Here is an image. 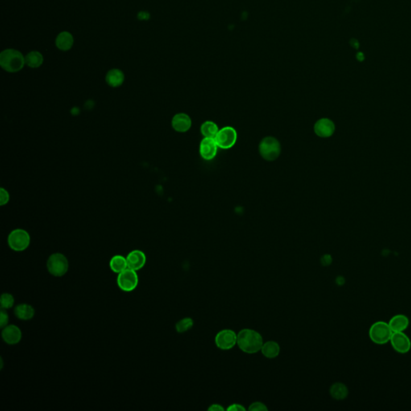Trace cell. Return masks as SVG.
Wrapping results in <instances>:
<instances>
[{"instance_id": "3957f363", "label": "cell", "mask_w": 411, "mask_h": 411, "mask_svg": "<svg viewBox=\"0 0 411 411\" xmlns=\"http://www.w3.org/2000/svg\"><path fill=\"white\" fill-rule=\"evenodd\" d=\"M47 271L51 276L62 277L68 272L69 263L65 255L61 253H54L48 257L47 261Z\"/></svg>"}, {"instance_id": "52a82bcc", "label": "cell", "mask_w": 411, "mask_h": 411, "mask_svg": "<svg viewBox=\"0 0 411 411\" xmlns=\"http://www.w3.org/2000/svg\"><path fill=\"white\" fill-rule=\"evenodd\" d=\"M117 281L120 289L123 292H130L137 288L139 279L137 271L128 267L125 271L118 274Z\"/></svg>"}, {"instance_id": "1f68e13d", "label": "cell", "mask_w": 411, "mask_h": 411, "mask_svg": "<svg viewBox=\"0 0 411 411\" xmlns=\"http://www.w3.org/2000/svg\"><path fill=\"white\" fill-rule=\"evenodd\" d=\"M208 411H223L224 408L219 404H212L210 407H208Z\"/></svg>"}, {"instance_id": "5b68a950", "label": "cell", "mask_w": 411, "mask_h": 411, "mask_svg": "<svg viewBox=\"0 0 411 411\" xmlns=\"http://www.w3.org/2000/svg\"><path fill=\"white\" fill-rule=\"evenodd\" d=\"M259 151L263 159L271 162L280 156L281 146L276 138L266 137L259 143Z\"/></svg>"}, {"instance_id": "7c38bea8", "label": "cell", "mask_w": 411, "mask_h": 411, "mask_svg": "<svg viewBox=\"0 0 411 411\" xmlns=\"http://www.w3.org/2000/svg\"><path fill=\"white\" fill-rule=\"evenodd\" d=\"M128 267L130 269L138 271L142 269L146 265V255L141 250H134L130 251L126 256Z\"/></svg>"}, {"instance_id": "4dcf8cb0", "label": "cell", "mask_w": 411, "mask_h": 411, "mask_svg": "<svg viewBox=\"0 0 411 411\" xmlns=\"http://www.w3.org/2000/svg\"><path fill=\"white\" fill-rule=\"evenodd\" d=\"M321 263L323 266H329L332 263V257L331 255H323L321 257Z\"/></svg>"}, {"instance_id": "603a6c76", "label": "cell", "mask_w": 411, "mask_h": 411, "mask_svg": "<svg viewBox=\"0 0 411 411\" xmlns=\"http://www.w3.org/2000/svg\"><path fill=\"white\" fill-rule=\"evenodd\" d=\"M25 63L31 68H39L43 63V56L39 51H30L25 56Z\"/></svg>"}, {"instance_id": "484cf974", "label": "cell", "mask_w": 411, "mask_h": 411, "mask_svg": "<svg viewBox=\"0 0 411 411\" xmlns=\"http://www.w3.org/2000/svg\"><path fill=\"white\" fill-rule=\"evenodd\" d=\"M0 304H1V308L2 309H10L12 308L14 304V298L12 295L10 293H2L0 299Z\"/></svg>"}, {"instance_id": "277c9868", "label": "cell", "mask_w": 411, "mask_h": 411, "mask_svg": "<svg viewBox=\"0 0 411 411\" xmlns=\"http://www.w3.org/2000/svg\"><path fill=\"white\" fill-rule=\"evenodd\" d=\"M392 334V329L390 327L389 323L382 321L374 323L369 330L370 340L378 345H384L389 342L391 341Z\"/></svg>"}, {"instance_id": "8992f818", "label": "cell", "mask_w": 411, "mask_h": 411, "mask_svg": "<svg viewBox=\"0 0 411 411\" xmlns=\"http://www.w3.org/2000/svg\"><path fill=\"white\" fill-rule=\"evenodd\" d=\"M9 247L14 251H23L31 243L30 234L23 229H15L9 234L7 238Z\"/></svg>"}, {"instance_id": "d6a6232c", "label": "cell", "mask_w": 411, "mask_h": 411, "mask_svg": "<svg viewBox=\"0 0 411 411\" xmlns=\"http://www.w3.org/2000/svg\"><path fill=\"white\" fill-rule=\"evenodd\" d=\"M138 19H141V20H147V19H150V14L149 12H144V11H142V12L139 13L138 14Z\"/></svg>"}, {"instance_id": "9a60e30c", "label": "cell", "mask_w": 411, "mask_h": 411, "mask_svg": "<svg viewBox=\"0 0 411 411\" xmlns=\"http://www.w3.org/2000/svg\"><path fill=\"white\" fill-rule=\"evenodd\" d=\"M171 125L175 131L179 132V133H186L192 127V119L190 116L186 113H178L173 117Z\"/></svg>"}, {"instance_id": "9c48e42d", "label": "cell", "mask_w": 411, "mask_h": 411, "mask_svg": "<svg viewBox=\"0 0 411 411\" xmlns=\"http://www.w3.org/2000/svg\"><path fill=\"white\" fill-rule=\"evenodd\" d=\"M214 342L220 350H231L237 344V334L231 329H222L216 334Z\"/></svg>"}, {"instance_id": "7402d4cb", "label": "cell", "mask_w": 411, "mask_h": 411, "mask_svg": "<svg viewBox=\"0 0 411 411\" xmlns=\"http://www.w3.org/2000/svg\"><path fill=\"white\" fill-rule=\"evenodd\" d=\"M329 393L333 399L336 400H344L349 395V390L346 385L341 383H336L332 385L329 389Z\"/></svg>"}, {"instance_id": "2e32d148", "label": "cell", "mask_w": 411, "mask_h": 411, "mask_svg": "<svg viewBox=\"0 0 411 411\" xmlns=\"http://www.w3.org/2000/svg\"><path fill=\"white\" fill-rule=\"evenodd\" d=\"M410 325L409 318L403 314L395 315L390 320L389 325L392 329L393 333L404 332Z\"/></svg>"}, {"instance_id": "ffe728a7", "label": "cell", "mask_w": 411, "mask_h": 411, "mask_svg": "<svg viewBox=\"0 0 411 411\" xmlns=\"http://www.w3.org/2000/svg\"><path fill=\"white\" fill-rule=\"evenodd\" d=\"M260 351L265 358L273 359L280 354V346L276 341H268L263 344Z\"/></svg>"}, {"instance_id": "d6986e66", "label": "cell", "mask_w": 411, "mask_h": 411, "mask_svg": "<svg viewBox=\"0 0 411 411\" xmlns=\"http://www.w3.org/2000/svg\"><path fill=\"white\" fill-rule=\"evenodd\" d=\"M106 83L112 88H117L120 87L124 83L125 80V75L122 70L118 68H113L109 70L105 76Z\"/></svg>"}, {"instance_id": "4316f807", "label": "cell", "mask_w": 411, "mask_h": 411, "mask_svg": "<svg viewBox=\"0 0 411 411\" xmlns=\"http://www.w3.org/2000/svg\"><path fill=\"white\" fill-rule=\"evenodd\" d=\"M248 410L251 411H267L268 409H267V406L263 403L255 402V403H251Z\"/></svg>"}, {"instance_id": "ba28073f", "label": "cell", "mask_w": 411, "mask_h": 411, "mask_svg": "<svg viewBox=\"0 0 411 411\" xmlns=\"http://www.w3.org/2000/svg\"><path fill=\"white\" fill-rule=\"evenodd\" d=\"M237 138L238 136L236 130L230 126H226L218 130L214 140L219 148L227 150L233 147L236 143Z\"/></svg>"}, {"instance_id": "83f0119b", "label": "cell", "mask_w": 411, "mask_h": 411, "mask_svg": "<svg viewBox=\"0 0 411 411\" xmlns=\"http://www.w3.org/2000/svg\"><path fill=\"white\" fill-rule=\"evenodd\" d=\"M10 200V196H9L8 192L3 188L0 189V205H6Z\"/></svg>"}, {"instance_id": "4fadbf2b", "label": "cell", "mask_w": 411, "mask_h": 411, "mask_svg": "<svg viewBox=\"0 0 411 411\" xmlns=\"http://www.w3.org/2000/svg\"><path fill=\"white\" fill-rule=\"evenodd\" d=\"M335 131V125L331 120L321 118L318 120L314 126L315 134L320 138H329Z\"/></svg>"}, {"instance_id": "7a4b0ae2", "label": "cell", "mask_w": 411, "mask_h": 411, "mask_svg": "<svg viewBox=\"0 0 411 411\" xmlns=\"http://www.w3.org/2000/svg\"><path fill=\"white\" fill-rule=\"evenodd\" d=\"M25 64V57L18 50L8 48L0 54V65L7 72H17L23 69Z\"/></svg>"}, {"instance_id": "6da1fadb", "label": "cell", "mask_w": 411, "mask_h": 411, "mask_svg": "<svg viewBox=\"0 0 411 411\" xmlns=\"http://www.w3.org/2000/svg\"><path fill=\"white\" fill-rule=\"evenodd\" d=\"M263 344L261 334L253 329H243L237 334V345L246 354H256L261 350Z\"/></svg>"}, {"instance_id": "d4e9b609", "label": "cell", "mask_w": 411, "mask_h": 411, "mask_svg": "<svg viewBox=\"0 0 411 411\" xmlns=\"http://www.w3.org/2000/svg\"><path fill=\"white\" fill-rule=\"evenodd\" d=\"M194 326L193 319L191 317H186V318L182 319L180 321H178L177 324L175 325V329L176 331L179 333H186L190 329H192Z\"/></svg>"}, {"instance_id": "44dd1931", "label": "cell", "mask_w": 411, "mask_h": 411, "mask_svg": "<svg viewBox=\"0 0 411 411\" xmlns=\"http://www.w3.org/2000/svg\"><path fill=\"white\" fill-rule=\"evenodd\" d=\"M109 267L112 271L119 274L128 268V263L126 257L123 255H116L112 257L109 261Z\"/></svg>"}, {"instance_id": "f1b7e54d", "label": "cell", "mask_w": 411, "mask_h": 411, "mask_svg": "<svg viewBox=\"0 0 411 411\" xmlns=\"http://www.w3.org/2000/svg\"><path fill=\"white\" fill-rule=\"evenodd\" d=\"M9 322L8 314L6 313L5 309H1V315H0V327L1 329L6 327Z\"/></svg>"}, {"instance_id": "8fae6325", "label": "cell", "mask_w": 411, "mask_h": 411, "mask_svg": "<svg viewBox=\"0 0 411 411\" xmlns=\"http://www.w3.org/2000/svg\"><path fill=\"white\" fill-rule=\"evenodd\" d=\"M218 147L214 138H205L200 143V155L205 160H212L217 154Z\"/></svg>"}, {"instance_id": "30bf717a", "label": "cell", "mask_w": 411, "mask_h": 411, "mask_svg": "<svg viewBox=\"0 0 411 411\" xmlns=\"http://www.w3.org/2000/svg\"><path fill=\"white\" fill-rule=\"evenodd\" d=\"M391 346L399 354H407L411 349V341L403 332H395L391 336Z\"/></svg>"}, {"instance_id": "5bb4252c", "label": "cell", "mask_w": 411, "mask_h": 411, "mask_svg": "<svg viewBox=\"0 0 411 411\" xmlns=\"http://www.w3.org/2000/svg\"><path fill=\"white\" fill-rule=\"evenodd\" d=\"M2 337L6 344L16 345L22 339V332L16 325H6L2 329Z\"/></svg>"}, {"instance_id": "ac0fdd59", "label": "cell", "mask_w": 411, "mask_h": 411, "mask_svg": "<svg viewBox=\"0 0 411 411\" xmlns=\"http://www.w3.org/2000/svg\"><path fill=\"white\" fill-rule=\"evenodd\" d=\"M74 43V39L72 34L68 31H62L56 39V46L60 51H68L72 48Z\"/></svg>"}, {"instance_id": "f546056e", "label": "cell", "mask_w": 411, "mask_h": 411, "mask_svg": "<svg viewBox=\"0 0 411 411\" xmlns=\"http://www.w3.org/2000/svg\"><path fill=\"white\" fill-rule=\"evenodd\" d=\"M226 410L229 411H246V408H245L243 405H241V404L234 403V404H231V405L229 406Z\"/></svg>"}, {"instance_id": "cb8c5ba5", "label": "cell", "mask_w": 411, "mask_h": 411, "mask_svg": "<svg viewBox=\"0 0 411 411\" xmlns=\"http://www.w3.org/2000/svg\"><path fill=\"white\" fill-rule=\"evenodd\" d=\"M218 128L215 123L213 122H204L201 126V133L204 138H214L218 134Z\"/></svg>"}, {"instance_id": "e0dca14e", "label": "cell", "mask_w": 411, "mask_h": 411, "mask_svg": "<svg viewBox=\"0 0 411 411\" xmlns=\"http://www.w3.org/2000/svg\"><path fill=\"white\" fill-rule=\"evenodd\" d=\"M14 316L22 321H29L35 316V308L28 304H19L14 309Z\"/></svg>"}]
</instances>
